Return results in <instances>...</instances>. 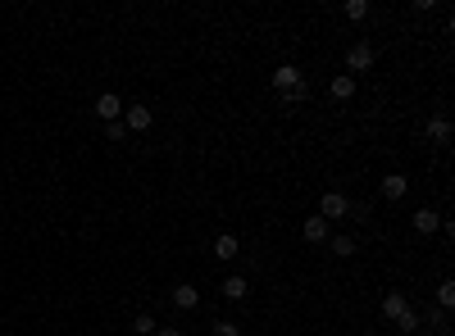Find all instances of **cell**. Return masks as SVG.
<instances>
[{
  "label": "cell",
  "mask_w": 455,
  "mask_h": 336,
  "mask_svg": "<svg viewBox=\"0 0 455 336\" xmlns=\"http://www.w3.org/2000/svg\"><path fill=\"white\" fill-rule=\"evenodd\" d=\"M342 14H346L351 23H364V19H369V0H346V5H342Z\"/></svg>",
  "instance_id": "2e32d148"
},
{
  "label": "cell",
  "mask_w": 455,
  "mask_h": 336,
  "mask_svg": "<svg viewBox=\"0 0 455 336\" xmlns=\"http://www.w3.org/2000/svg\"><path fill=\"white\" fill-rule=\"evenodd\" d=\"M105 137H109L114 146H119L123 137H128V128H123V119H119V123H105Z\"/></svg>",
  "instance_id": "ffe728a7"
},
{
  "label": "cell",
  "mask_w": 455,
  "mask_h": 336,
  "mask_svg": "<svg viewBox=\"0 0 455 336\" xmlns=\"http://www.w3.org/2000/svg\"><path fill=\"white\" fill-rule=\"evenodd\" d=\"M155 327H160V323H155L151 314H137V318H132V332H137V336H155Z\"/></svg>",
  "instance_id": "e0dca14e"
},
{
  "label": "cell",
  "mask_w": 455,
  "mask_h": 336,
  "mask_svg": "<svg viewBox=\"0 0 455 336\" xmlns=\"http://www.w3.org/2000/svg\"><path fill=\"white\" fill-rule=\"evenodd\" d=\"M237 255H241V241H237V237H232V232H223V237H219V241H214V259H223V264H232V259H237Z\"/></svg>",
  "instance_id": "ba28073f"
},
{
  "label": "cell",
  "mask_w": 455,
  "mask_h": 336,
  "mask_svg": "<svg viewBox=\"0 0 455 336\" xmlns=\"http://www.w3.org/2000/svg\"><path fill=\"white\" fill-rule=\"evenodd\" d=\"M328 91H333V100H351V96H355V77H351V73H337Z\"/></svg>",
  "instance_id": "5bb4252c"
},
{
  "label": "cell",
  "mask_w": 455,
  "mask_h": 336,
  "mask_svg": "<svg viewBox=\"0 0 455 336\" xmlns=\"http://www.w3.org/2000/svg\"><path fill=\"white\" fill-rule=\"evenodd\" d=\"M346 209H351V200L342 191H328L324 200H319V218L324 223H333V218H346Z\"/></svg>",
  "instance_id": "277c9868"
},
{
  "label": "cell",
  "mask_w": 455,
  "mask_h": 336,
  "mask_svg": "<svg viewBox=\"0 0 455 336\" xmlns=\"http://www.w3.org/2000/svg\"><path fill=\"white\" fill-rule=\"evenodd\" d=\"M428 327H433V332H442V336H446V309H433V314H428Z\"/></svg>",
  "instance_id": "7402d4cb"
},
{
  "label": "cell",
  "mask_w": 455,
  "mask_h": 336,
  "mask_svg": "<svg viewBox=\"0 0 455 336\" xmlns=\"http://www.w3.org/2000/svg\"><path fill=\"white\" fill-rule=\"evenodd\" d=\"M151 123H155V114L146 105H128V109H123V128H128V132H151Z\"/></svg>",
  "instance_id": "5b68a950"
},
{
  "label": "cell",
  "mask_w": 455,
  "mask_h": 336,
  "mask_svg": "<svg viewBox=\"0 0 455 336\" xmlns=\"http://www.w3.org/2000/svg\"><path fill=\"white\" fill-rule=\"evenodd\" d=\"M405 191H410V177H405V173H387V177H382V195H387V200H401Z\"/></svg>",
  "instance_id": "8fae6325"
},
{
  "label": "cell",
  "mask_w": 455,
  "mask_h": 336,
  "mask_svg": "<svg viewBox=\"0 0 455 336\" xmlns=\"http://www.w3.org/2000/svg\"><path fill=\"white\" fill-rule=\"evenodd\" d=\"M328 246H333L337 259H351V255H355V237H346V232H342V237H328Z\"/></svg>",
  "instance_id": "9a60e30c"
},
{
  "label": "cell",
  "mask_w": 455,
  "mask_h": 336,
  "mask_svg": "<svg viewBox=\"0 0 455 336\" xmlns=\"http://www.w3.org/2000/svg\"><path fill=\"white\" fill-rule=\"evenodd\" d=\"M410 223H414V232H423V237H428V232L442 228V214H437V209H414Z\"/></svg>",
  "instance_id": "8992f818"
},
{
  "label": "cell",
  "mask_w": 455,
  "mask_h": 336,
  "mask_svg": "<svg viewBox=\"0 0 455 336\" xmlns=\"http://www.w3.org/2000/svg\"><path fill=\"white\" fill-rule=\"evenodd\" d=\"M250 295V286H246V277H241V273H232V277H228L223 282V300H232V304H241Z\"/></svg>",
  "instance_id": "7c38bea8"
},
{
  "label": "cell",
  "mask_w": 455,
  "mask_h": 336,
  "mask_svg": "<svg viewBox=\"0 0 455 336\" xmlns=\"http://www.w3.org/2000/svg\"><path fill=\"white\" fill-rule=\"evenodd\" d=\"M174 304H178V309H196V304H201V291H196L192 282L174 286Z\"/></svg>",
  "instance_id": "4fadbf2b"
},
{
  "label": "cell",
  "mask_w": 455,
  "mask_h": 336,
  "mask_svg": "<svg viewBox=\"0 0 455 336\" xmlns=\"http://www.w3.org/2000/svg\"><path fill=\"white\" fill-rule=\"evenodd\" d=\"M437 304H442V309H455V282H451V277L437 286Z\"/></svg>",
  "instance_id": "ac0fdd59"
},
{
  "label": "cell",
  "mask_w": 455,
  "mask_h": 336,
  "mask_svg": "<svg viewBox=\"0 0 455 336\" xmlns=\"http://www.w3.org/2000/svg\"><path fill=\"white\" fill-rule=\"evenodd\" d=\"M155 336H183V327H155Z\"/></svg>",
  "instance_id": "603a6c76"
},
{
  "label": "cell",
  "mask_w": 455,
  "mask_h": 336,
  "mask_svg": "<svg viewBox=\"0 0 455 336\" xmlns=\"http://www.w3.org/2000/svg\"><path fill=\"white\" fill-rule=\"evenodd\" d=\"M301 82H305V77H301L296 64H278V68H273V91H278V96H292Z\"/></svg>",
  "instance_id": "7a4b0ae2"
},
{
  "label": "cell",
  "mask_w": 455,
  "mask_h": 336,
  "mask_svg": "<svg viewBox=\"0 0 455 336\" xmlns=\"http://www.w3.org/2000/svg\"><path fill=\"white\" fill-rule=\"evenodd\" d=\"M301 237L305 241H310V246H324V241H328V223H324V218H305V228H301Z\"/></svg>",
  "instance_id": "30bf717a"
},
{
  "label": "cell",
  "mask_w": 455,
  "mask_h": 336,
  "mask_svg": "<svg viewBox=\"0 0 455 336\" xmlns=\"http://www.w3.org/2000/svg\"><path fill=\"white\" fill-rule=\"evenodd\" d=\"M210 336H241V327H237V323H228V318H219V323L210 327Z\"/></svg>",
  "instance_id": "d6986e66"
},
{
  "label": "cell",
  "mask_w": 455,
  "mask_h": 336,
  "mask_svg": "<svg viewBox=\"0 0 455 336\" xmlns=\"http://www.w3.org/2000/svg\"><path fill=\"white\" fill-rule=\"evenodd\" d=\"M346 214H355V223H364V218H369V214H373V205H369V200H355V205H351V209H346Z\"/></svg>",
  "instance_id": "44dd1931"
},
{
  "label": "cell",
  "mask_w": 455,
  "mask_h": 336,
  "mask_svg": "<svg viewBox=\"0 0 455 336\" xmlns=\"http://www.w3.org/2000/svg\"><path fill=\"white\" fill-rule=\"evenodd\" d=\"M382 318H387V323H396L405 336H410V332H419V327H423V318L410 309L405 291H387V295H382Z\"/></svg>",
  "instance_id": "6da1fadb"
},
{
  "label": "cell",
  "mask_w": 455,
  "mask_h": 336,
  "mask_svg": "<svg viewBox=\"0 0 455 336\" xmlns=\"http://www.w3.org/2000/svg\"><path fill=\"white\" fill-rule=\"evenodd\" d=\"M346 68H351V77H355V73H369V68H373V46H369V41H355V46L346 50Z\"/></svg>",
  "instance_id": "3957f363"
},
{
  "label": "cell",
  "mask_w": 455,
  "mask_h": 336,
  "mask_svg": "<svg viewBox=\"0 0 455 336\" xmlns=\"http://www.w3.org/2000/svg\"><path fill=\"white\" fill-rule=\"evenodd\" d=\"M96 114H100V123H119V114H123V100H119V96H109V91H105V96L96 100Z\"/></svg>",
  "instance_id": "9c48e42d"
},
{
  "label": "cell",
  "mask_w": 455,
  "mask_h": 336,
  "mask_svg": "<svg viewBox=\"0 0 455 336\" xmlns=\"http://www.w3.org/2000/svg\"><path fill=\"white\" fill-rule=\"evenodd\" d=\"M428 141L451 146V119H446V114H433V119H428Z\"/></svg>",
  "instance_id": "52a82bcc"
}]
</instances>
